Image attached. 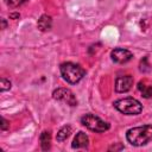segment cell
I'll use <instances>...</instances> for the list:
<instances>
[{"instance_id":"1","label":"cell","mask_w":152,"mask_h":152,"mask_svg":"<svg viewBox=\"0 0 152 152\" xmlns=\"http://www.w3.org/2000/svg\"><path fill=\"white\" fill-rule=\"evenodd\" d=\"M127 141L133 146H142L152 140V125H142L129 128L126 133Z\"/></svg>"},{"instance_id":"2","label":"cell","mask_w":152,"mask_h":152,"mask_svg":"<svg viewBox=\"0 0 152 152\" xmlns=\"http://www.w3.org/2000/svg\"><path fill=\"white\" fill-rule=\"evenodd\" d=\"M59 70H61L62 77L70 84H76L86 75V70L81 65H78L76 63H72V62L62 63L61 66H59Z\"/></svg>"},{"instance_id":"3","label":"cell","mask_w":152,"mask_h":152,"mask_svg":"<svg viewBox=\"0 0 152 152\" xmlns=\"http://www.w3.org/2000/svg\"><path fill=\"white\" fill-rule=\"evenodd\" d=\"M113 104L115 109H118L120 113L126 115H138L142 110V104L134 97L119 99Z\"/></svg>"},{"instance_id":"4","label":"cell","mask_w":152,"mask_h":152,"mask_svg":"<svg viewBox=\"0 0 152 152\" xmlns=\"http://www.w3.org/2000/svg\"><path fill=\"white\" fill-rule=\"evenodd\" d=\"M81 124L83 126H86L88 129L93 131V132H97V133H102L109 129V124L104 120H102L101 118H99L95 114H84L81 118Z\"/></svg>"},{"instance_id":"5","label":"cell","mask_w":152,"mask_h":152,"mask_svg":"<svg viewBox=\"0 0 152 152\" xmlns=\"http://www.w3.org/2000/svg\"><path fill=\"white\" fill-rule=\"evenodd\" d=\"M52 97L55 100L62 101V102H64V103H66V104H69L71 107L77 106L76 96L68 88H57V89H55L53 93H52Z\"/></svg>"},{"instance_id":"6","label":"cell","mask_w":152,"mask_h":152,"mask_svg":"<svg viewBox=\"0 0 152 152\" xmlns=\"http://www.w3.org/2000/svg\"><path fill=\"white\" fill-rule=\"evenodd\" d=\"M110 57H112V61L118 63V64H125L127 62H129L133 57V53L127 50V49H124V48H115L114 50H112L110 52Z\"/></svg>"},{"instance_id":"7","label":"cell","mask_w":152,"mask_h":152,"mask_svg":"<svg viewBox=\"0 0 152 152\" xmlns=\"http://www.w3.org/2000/svg\"><path fill=\"white\" fill-rule=\"evenodd\" d=\"M133 86V77L131 75L118 76L115 80V91L118 93H126Z\"/></svg>"},{"instance_id":"8","label":"cell","mask_w":152,"mask_h":152,"mask_svg":"<svg viewBox=\"0 0 152 152\" xmlns=\"http://www.w3.org/2000/svg\"><path fill=\"white\" fill-rule=\"evenodd\" d=\"M88 144H89V138H88V135H87L84 132L81 131V132H78V133L76 134V137L74 138L71 146H72V148H86V147L88 146Z\"/></svg>"},{"instance_id":"9","label":"cell","mask_w":152,"mask_h":152,"mask_svg":"<svg viewBox=\"0 0 152 152\" xmlns=\"http://www.w3.org/2000/svg\"><path fill=\"white\" fill-rule=\"evenodd\" d=\"M37 26H38V28H39L42 32L49 31V30L52 27V18H51L50 15H48V14L40 15V18L38 19Z\"/></svg>"},{"instance_id":"10","label":"cell","mask_w":152,"mask_h":152,"mask_svg":"<svg viewBox=\"0 0 152 152\" xmlns=\"http://www.w3.org/2000/svg\"><path fill=\"white\" fill-rule=\"evenodd\" d=\"M138 89L141 93V96L145 99L152 97V84H150L146 80H142L138 83Z\"/></svg>"},{"instance_id":"11","label":"cell","mask_w":152,"mask_h":152,"mask_svg":"<svg viewBox=\"0 0 152 152\" xmlns=\"http://www.w3.org/2000/svg\"><path fill=\"white\" fill-rule=\"evenodd\" d=\"M71 133H72V127H71L70 125H65V126H63V127L58 131L56 139H57V141L63 142L64 140H66V139L70 137Z\"/></svg>"},{"instance_id":"12","label":"cell","mask_w":152,"mask_h":152,"mask_svg":"<svg viewBox=\"0 0 152 152\" xmlns=\"http://www.w3.org/2000/svg\"><path fill=\"white\" fill-rule=\"evenodd\" d=\"M40 146H42V150H44V151L50 150V147H51V134H50L49 131L42 132V134H40Z\"/></svg>"},{"instance_id":"13","label":"cell","mask_w":152,"mask_h":152,"mask_svg":"<svg viewBox=\"0 0 152 152\" xmlns=\"http://www.w3.org/2000/svg\"><path fill=\"white\" fill-rule=\"evenodd\" d=\"M28 0H7V6L11 8H17L24 4H26Z\"/></svg>"},{"instance_id":"14","label":"cell","mask_w":152,"mask_h":152,"mask_svg":"<svg viewBox=\"0 0 152 152\" xmlns=\"http://www.w3.org/2000/svg\"><path fill=\"white\" fill-rule=\"evenodd\" d=\"M8 89H11V82L8 80H6V78L2 77L0 80V91L4 93L6 90H8Z\"/></svg>"},{"instance_id":"15","label":"cell","mask_w":152,"mask_h":152,"mask_svg":"<svg viewBox=\"0 0 152 152\" xmlns=\"http://www.w3.org/2000/svg\"><path fill=\"white\" fill-rule=\"evenodd\" d=\"M140 71H142V72H147V71H150L151 70V68H150V64L147 63V58L145 57L141 62H140Z\"/></svg>"},{"instance_id":"16","label":"cell","mask_w":152,"mask_h":152,"mask_svg":"<svg viewBox=\"0 0 152 152\" xmlns=\"http://www.w3.org/2000/svg\"><path fill=\"white\" fill-rule=\"evenodd\" d=\"M8 127H10V122H8L5 118H1V125H0L1 131H6Z\"/></svg>"},{"instance_id":"17","label":"cell","mask_w":152,"mask_h":152,"mask_svg":"<svg viewBox=\"0 0 152 152\" xmlns=\"http://www.w3.org/2000/svg\"><path fill=\"white\" fill-rule=\"evenodd\" d=\"M19 17H20L19 13H11V14H10V18H11V19H17V18H19Z\"/></svg>"},{"instance_id":"18","label":"cell","mask_w":152,"mask_h":152,"mask_svg":"<svg viewBox=\"0 0 152 152\" xmlns=\"http://www.w3.org/2000/svg\"><path fill=\"white\" fill-rule=\"evenodd\" d=\"M121 148H124L122 145H120V146H110L109 147V150H121Z\"/></svg>"},{"instance_id":"19","label":"cell","mask_w":152,"mask_h":152,"mask_svg":"<svg viewBox=\"0 0 152 152\" xmlns=\"http://www.w3.org/2000/svg\"><path fill=\"white\" fill-rule=\"evenodd\" d=\"M1 23H2V26H1V28L4 30V28H6V26H7V24H6V20L5 19H1Z\"/></svg>"}]
</instances>
